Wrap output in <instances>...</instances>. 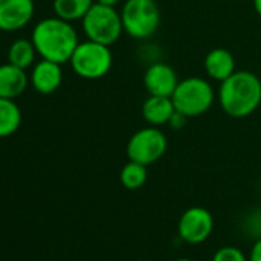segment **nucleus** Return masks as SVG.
Returning a JSON list of instances; mask_svg holds the SVG:
<instances>
[{
  "label": "nucleus",
  "mask_w": 261,
  "mask_h": 261,
  "mask_svg": "<svg viewBox=\"0 0 261 261\" xmlns=\"http://www.w3.org/2000/svg\"><path fill=\"white\" fill-rule=\"evenodd\" d=\"M211 261H249V258L241 249L235 246H224L214 253Z\"/></svg>",
  "instance_id": "6ab92c4d"
},
{
  "label": "nucleus",
  "mask_w": 261,
  "mask_h": 261,
  "mask_svg": "<svg viewBox=\"0 0 261 261\" xmlns=\"http://www.w3.org/2000/svg\"><path fill=\"white\" fill-rule=\"evenodd\" d=\"M221 109L233 118H244L261 105V80L250 71H235L218 89Z\"/></svg>",
  "instance_id": "f03ea898"
},
{
  "label": "nucleus",
  "mask_w": 261,
  "mask_h": 261,
  "mask_svg": "<svg viewBox=\"0 0 261 261\" xmlns=\"http://www.w3.org/2000/svg\"><path fill=\"white\" fill-rule=\"evenodd\" d=\"M0 33H2V31H0ZM0 40H2V36H0Z\"/></svg>",
  "instance_id": "b1692460"
},
{
  "label": "nucleus",
  "mask_w": 261,
  "mask_h": 261,
  "mask_svg": "<svg viewBox=\"0 0 261 261\" xmlns=\"http://www.w3.org/2000/svg\"><path fill=\"white\" fill-rule=\"evenodd\" d=\"M253 8H255L256 14L261 17V0H253Z\"/></svg>",
  "instance_id": "4be33fe9"
},
{
  "label": "nucleus",
  "mask_w": 261,
  "mask_h": 261,
  "mask_svg": "<svg viewBox=\"0 0 261 261\" xmlns=\"http://www.w3.org/2000/svg\"><path fill=\"white\" fill-rule=\"evenodd\" d=\"M204 69L211 79L221 83L223 80H226L237 71L235 57L232 56L230 51L224 48H215L207 53L204 59Z\"/></svg>",
  "instance_id": "4468645a"
},
{
  "label": "nucleus",
  "mask_w": 261,
  "mask_h": 261,
  "mask_svg": "<svg viewBox=\"0 0 261 261\" xmlns=\"http://www.w3.org/2000/svg\"><path fill=\"white\" fill-rule=\"evenodd\" d=\"M168 149V139L159 126H148L130 136L126 154L130 162L145 166L157 163Z\"/></svg>",
  "instance_id": "0eeeda50"
},
{
  "label": "nucleus",
  "mask_w": 261,
  "mask_h": 261,
  "mask_svg": "<svg viewBox=\"0 0 261 261\" xmlns=\"http://www.w3.org/2000/svg\"><path fill=\"white\" fill-rule=\"evenodd\" d=\"M94 5V0H54L53 8L57 17L66 22L82 20Z\"/></svg>",
  "instance_id": "dca6fc26"
},
{
  "label": "nucleus",
  "mask_w": 261,
  "mask_h": 261,
  "mask_svg": "<svg viewBox=\"0 0 261 261\" xmlns=\"http://www.w3.org/2000/svg\"><path fill=\"white\" fill-rule=\"evenodd\" d=\"M28 86V75L25 69L11 63L0 65V97L17 98Z\"/></svg>",
  "instance_id": "f8f14e48"
},
{
  "label": "nucleus",
  "mask_w": 261,
  "mask_h": 261,
  "mask_svg": "<svg viewBox=\"0 0 261 261\" xmlns=\"http://www.w3.org/2000/svg\"><path fill=\"white\" fill-rule=\"evenodd\" d=\"M140 261H148V259H140Z\"/></svg>",
  "instance_id": "393cba45"
},
{
  "label": "nucleus",
  "mask_w": 261,
  "mask_h": 261,
  "mask_svg": "<svg viewBox=\"0 0 261 261\" xmlns=\"http://www.w3.org/2000/svg\"><path fill=\"white\" fill-rule=\"evenodd\" d=\"M97 4H101V5H108V7H115L120 0H95Z\"/></svg>",
  "instance_id": "412c9836"
},
{
  "label": "nucleus",
  "mask_w": 261,
  "mask_h": 261,
  "mask_svg": "<svg viewBox=\"0 0 261 261\" xmlns=\"http://www.w3.org/2000/svg\"><path fill=\"white\" fill-rule=\"evenodd\" d=\"M174 261H195V259H191V258H177Z\"/></svg>",
  "instance_id": "5701e85b"
},
{
  "label": "nucleus",
  "mask_w": 261,
  "mask_h": 261,
  "mask_svg": "<svg viewBox=\"0 0 261 261\" xmlns=\"http://www.w3.org/2000/svg\"><path fill=\"white\" fill-rule=\"evenodd\" d=\"M63 80V71H62V65L51 62V60H45L42 59L33 69L31 74V83L34 86V89L40 94H53L56 92Z\"/></svg>",
  "instance_id": "9b49d317"
},
{
  "label": "nucleus",
  "mask_w": 261,
  "mask_h": 261,
  "mask_svg": "<svg viewBox=\"0 0 261 261\" xmlns=\"http://www.w3.org/2000/svg\"><path fill=\"white\" fill-rule=\"evenodd\" d=\"M36 54H37V51H36L33 40L17 39L16 42H13V45L8 49V62L14 66L27 69L33 65Z\"/></svg>",
  "instance_id": "f3484780"
},
{
  "label": "nucleus",
  "mask_w": 261,
  "mask_h": 261,
  "mask_svg": "<svg viewBox=\"0 0 261 261\" xmlns=\"http://www.w3.org/2000/svg\"><path fill=\"white\" fill-rule=\"evenodd\" d=\"M171 98L175 111L191 118L211 109L215 100V92L207 80L201 77H188L178 82Z\"/></svg>",
  "instance_id": "20e7f679"
},
{
  "label": "nucleus",
  "mask_w": 261,
  "mask_h": 261,
  "mask_svg": "<svg viewBox=\"0 0 261 261\" xmlns=\"http://www.w3.org/2000/svg\"><path fill=\"white\" fill-rule=\"evenodd\" d=\"M178 77L175 69L168 63H152L143 77V83L149 95H160V97H172L177 85Z\"/></svg>",
  "instance_id": "9d476101"
},
{
  "label": "nucleus",
  "mask_w": 261,
  "mask_h": 261,
  "mask_svg": "<svg viewBox=\"0 0 261 261\" xmlns=\"http://www.w3.org/2000/svg\"><path fill=\"white\" fill-rule=\"evenodd\" d=\"M214 230L212 214L200 206L186 209L178 220V235L188 244L204 243Z\"/></svg>",
  "instance_id": "6e6552de"
},
{
  "label": "nucleus",
  "mask_w": 261,
  "mask_h": 261,
  "mask_svg": "<svg viewBox=\"0 0 261 261\" xmlns=\"http://www.w3.org/2000/svg\"><path fill=\"white\" fill-rule=\"evenodd\" d=\"M120 16L124 33L137 40L154 36L162 22L155 0H126Z\"/></svg>",
  "instance_id": "7ed1b4c3"
},
{
  "label": "nucleus",
  "mask_w": 261,
  "mask_h": 261,
  "mask_svg": "<svg viewBox=\"0 0 261 261\" xmlns=\"http://www.w3.org/2000/svg\"><path fill=\"white\" fill-rule=\"evenodd\" d=\"M83 31L89 40L103 43L106 46L114 45L123 30V22L120 13H117L115 7H108L94 2L91 10L82 19Z\"/></svg>",
  "instance_id": "39448f33"
},
{
  "label": "nucleus",
  "mask_w": 261,
  "mask_h": 261,
  "mask_svg": "<svg viewBox=\"0 0 261 261\" xmlns=\"http://www.w3.org/2000/svg\"><path fill=\"white\" fill-rule=\"evenodd\" d=\"M22 112L13 98L0 97V139L13 136L20 127Z\"/></svg>",
  "instance_id": "2eb2a0df"
},
{
  "label": "nucleus",
  "mask_w": 261,
  "mask_h": 261,
  "mask_svg": "<svg viewBox=\"0 0 261 261\" xmlns=\"http://www.w3.org/2000/svg\"><path fill=\"white\" fill-rule=\"evenodd\" d=\"M37 54L56 63H66L71 60L79 42V36L71 22H66L60 17H49L40 20L31 37Z\"/></svg>",
  "instance_id": "f257e3e1"
},
{
  "label": "nucleus",
  "mask_w": 261,
  "mask_h": 261,
  "mask_svg": "<svg viewBox=\"0 0 261 261\" xmlns=\"http://www.w3.org/2000/svg\"><path fill=\"white\" fill-rule=\"evenodd\" d=\"M72 71L86 80H98L105 77L112 68V53L109 46L86 40L77 45L71 60Z\"/></svg>",
  "instance_id": "423d86ee"
},
{
  "label": "nucleus",
  "mask_w": 261,
  "mask_h": 261,
  "mask_svg": "<svg viewBox=\"0 0 261 261\" xmlns=\"http://www.w3.org/2000/svg\"><path fill=\"white\" fill-rule=\"evenodd\" d=\"M249 261H261V237L253 243L249 252Z\"/></svg>",
  "instance_id": "aec40b11"
},
{
  "label": "nucleus",
  "mask_w": 261,
  "mask_h": 261,
  "mask_svg": "<svg viewBox=\"0 0 261 261\" xmlns=\"http://www.w3.org/2000/svg\"><path fill=\"white\" fill-rule=\"evenodd\" d=\"M146 168L148 166H145L142 163L129 160L120 171V183L129 191L140 189L148 180V169Z\"/></svg>",
  "instance_id": "a211bd4d"
},
{
  "label": "nucleus",
  "mask_w": 261,
  "mask_h": 261,
  "mask_svg": "<svg viewBox=\"0 0 261 261\" xmlns=\"http://www.w3.org/2000/svg\"><path fill=\"white\" fill-rule=\"evenodd\" d=\"M34 0H0V31L25 28L34 16Z\"/></svg>",
  "instance_id": "1a4fd4ad"
},
{
  "label": "nucleus",
  "mask_w": 261,
  "mask_h": 261,
  "mask_svg": "<svg viewBox=\"0 0 261 261\" xmlns=\"http://www.w3.org/2000/svg\"><path fill=\"white\" fill-rule=\"evenodd\" d=\"M142 114L151 126L169 124L172 115L175 114V106L171 97L149 95L142 106Z\"/></svg>",
  "instance_id": "ddd939ff"
}]
</instances>
